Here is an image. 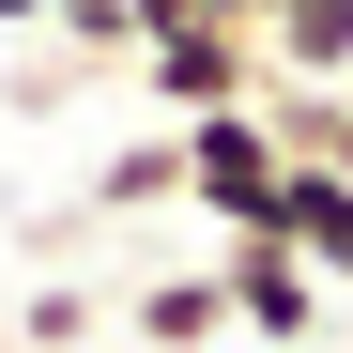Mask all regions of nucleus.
Masks as SVG:
<instances>
[{"label": "nucleus", "instance_id": "10", "mask_svg": "<svg viewBox=\"0 0 353 353\" xmlns=\"http://www.w3.org/2000/svg\"><path fill=\"white\" fill-rule=\"evenodd\" d=\"M108 353H139V338H108Z\"/></svg>", "mask_w": 353, "mask_h": 353}, {"label": "nucleus", "instance_id": "1", "mask_svg": "<svg viewBox=\"0 0 353 353\" xmlns=\"http://www.w3.org/2000/svg\"><path fill=\"white\" fill-rule=\"evenodd\" d=\"M169 169H185V200L215 215V246H230V230H276V139H261V108L169 123Z\"/></svg>", "mask_w": 353, "mask_h": 353}, {"label": "nucleus", "instance_id": "6", "mask_svg": "<svg viewBox=\"0 0 353 353\" xmlns=\"http://www.w3.org/2000/svg\"><path fill=\"white\" fill-rule=\"evenodd\" d=\"M123 338H139V353H215V338H230V307H215V261H185V276H139Z\"/></svg>", "mask_w": 353, "mask_h": 353}, {"label": "nucleus", "instance_id": "11", "mask_svg": "<svg viewBox=\"0 0 353 353\" xmlns=\"http://www.w3.org/2000/svg\"><path fill=\"white\" fill-rule=\"evenodd\" d=\"M230 353H246V338H230Z\"/></svg>", "mask_w": 353, "mask_h": 353}, {"label": "nucleus", "instance_id": "4", "mask_svg": "<svg viewBox=\"0 0 353 353\" xmlns=\"http://www.w3.org/2000/svg\"><path fill=\"white\" fill-rule=\"evenodd\" d=\"M276 246L323 292H353V169H276Z\"/></svg>", "mask_w": 353, "mask_h": 353}, {"label": "nucleus", "instance_id": "9", "mask_svg": "<svg viewBox=\"0 0 353 353\" xmlns=\"http://www.w3.org/2000/svg\"><path fill=\"white\" fill-rule=\"evenodd\" d=\"M46 16H62V0H0V31H46Z\"/></svg>", "mask_w": 353, "mask_h": 353}, {"label": "nucleus", "instance_id": "5", "mask_svg": "<svg viewBox=\"0 0 353 353\" xmlns=\"http://www.w3.org/2000/svg\"><path fill=\"white\" fill-rule=\"evenodd\" d=\"M261 77H292V92H323V77H353V0H261Z\"/></svg>", "mask_w": 353, "mask_h": 353}, {"label": "nucleus", "instance_id": "3", "mask_svg": "<svg viewBox=\"0 0 353 353\" xmlns=\"http://www.w3.org/2000/svg\"><path fill=\"white\" fill-rule=\"evenodd\" d=\"M139 77L169 92V123H200V108H261V46L246 31H154Z\"/></svg>", "mask_w": 353, "mask_h": 353}, {"label": "nucleus", "instance_id": "7", "mask_svg": "<svg viewBox=\"0 0 353 353\" xmlns=\"http://www.w3.org/2000/svg\"><path fill=\"white\" fill-rule=\"evenodd\" d=\"M0 338H16V353H92V338H108V292H62V276H46Z\"/></svg>", "mask_w": 353, "mask_h": 353}, {"label": "nucleus", "instance_id": "8", "mask_svg": "<svg viewBox=\"0 0 353 353\" xmlns=\"http://www.w3.org/2000/svg\"><path fill=\"white\" fill-rule=\"evenodd\" d=\"M139 200H185V169H169V139L108 154V185H92V215H139Z\"/></svg>", "mask_w": 353, "mask_h": 353}, {"label": "nucleus", "instance_id": "2", "mask_svg": "<svg viewBox=\"0 0 353 353\" xmlns=\"http://www.w3.org/2000/svg\"><path fill=\"white\" fill-rule=\"evenodd\" d=\"M215 307H230V338L246 353H307V323H323V276L276 246V230H230L215 246Z\"/></svg>", "mask_w": 353, "mask_h": 353}]
</instances>
